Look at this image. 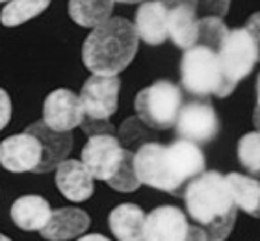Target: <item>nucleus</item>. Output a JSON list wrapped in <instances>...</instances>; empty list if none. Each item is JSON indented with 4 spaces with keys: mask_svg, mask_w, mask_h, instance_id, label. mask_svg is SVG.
<instances>
[{
    "mask_svg": "<svg viewBox=\"0 0 260 241\" xmlns=\"http://www.w3.org/2000/svg\"><path fill=\"white\" fill-rule=\"evenodd\" d=\"M80 126H82V130L89 135V137H91V135L114 134V126H112L110 121H95V119L84 117V121H82Z\"/></svg>",
    "mask_w": 260,
    "mask_h": 241,
    "instance_id": "27",
    "label": "nucleus"
},
{
    "mask_svg": "<svg viewBox=\"0 0 260 241\" xmlns=\"http://www.w3.org/2000/svg\"><path fill=\"white\" fill-rule=\"evenodd\" d=\"M136 33L147 45H162L169 38V10L160 0H147L136 10Z\"/></svg>",
    "mask_w": 260,
    "mask_h": 241,
    "instance_id": "13",
    "label": "nucleus"
},
{
    "mask_svg": "<svg viewBox=\"0 0 260 241\" xmlns=\"http://www.w3.org/2000/svg\"><path fill=\"white\" fill-rule=\"evenodd\" d=\"M182 106L180 87L168 80L154 82L141 89L134 98L136 117L152 130H168L175 126Z\"/></svg>",
    "mask_w": 260,
    "mask_h": 241,
    "instance_id": "5",
    "label": "nucleus"
},
{
    "mask_svg": "<svg viewBox=\"0 0 260 241\" xmlns=\"http://www.w3.org/2000/svg\"><path fill=\"white\" fill-rule=\"evenodd\" d=\"M233 195V200L236 208L245 212V214L258 217L260 212V178L256 175L247 177L240 173H229L225 175Z\"/></svg>",
    "mask_w": 260,
    "mask_h": 241,
    "instance_id": "20",
    "label": "nucleus"
},
{
    "mask_svg": "<svg viewBox=\"0 0 260 241\" xmlns=\"http://www.w3.org/2000/svg\"><path fill=\"white\" fill-rule=\"evenodd\" d=\"M56 186L65 198L84 202L95 193V178L78 160H65L56 169Z\"/></svg>",
    "mask_w": 260,
    "mask_h": 241,
    "instance_id": "15",
    "label": "nucleus"
},
{
    "mask_svg": "<svg viewBox=\"0 0 260 241\" xmlns=\"http://www.w3.org/2000/svg\"><path fill=\"white\" fill-rule=\"evenodd\" d=\"M0 2H11V0H0Z\"/></svg>",
    "mask_w": 260,
    "mask_h": 241,
    "instance_id": "37",
    "label": "nucleus"
},
{
    "mask_svg": "<svg viewBox=\"0 0 260 241\" xmlns=\"http://www.w3.org/2000/svg\"><path fill=\"white\" fill-rule=\"evenodd\" d=\"M43 160V145L30 132L0 141V165L10 173H36Z\"/></svg>",
    "mask_w": 260,
    "mask_h": 241,
    "instance_id": "9",
    "label": "nucleus"
},
{
    "mask_svg": "<svg viewBox=\"0 0 260 241\" xmlns=\"http://www.w3.org/2000/svg\"><path fill=\"white\" fill-rule=\"evenodd\" d=\"M184 202L188 215L205 230L206 241H225L233 232L238 208L225 175L205 171L193 178L184 189Z\"/></svg>",
    "mask_w": 260,
    "mask_h": 241,
    "instance_id": "2",
    "label": "nucleus"
},
{
    "mask_svg": "<svg viewBox=\"0 0 260 241\" xmlns=\"http://www.w3.org/2000/svg\"><path fill=\"white\" fill-rule=\"evenodd\" d=\"M256 108H260V73L256 76Z\"/></svg>",
    "mask_w": 260,
    "mask_h": 241,
    "instance_id": "33",
    "label": "nucleus"
},
{
    "mask_svg": "<svg viewBox=\"0 0 260 241\" xmlns=\"http://www.w3.org/2000/svg\"><path fill=\"white\" fill-rule=\"evenodd\" d=\"M91 219L80 208H58L52 210L49 223L39 234L49 241H69L82 237V234L89 228Z\"/></svg>",
    "mask_w": 260,
    "mask_h": 241,
    "instance_id": "17",
    "label": "nucleus"
},
{
    "mask_svg": "<svg viewBox=\"0 0 260 241\" xmlns=\"http://www.w3.org/2000/svg\"><path fill=\"white\" fill-rule=\"evenodd\" d=\"M169 10V38L179 48L197 47L201 39V19L197 11L182 2L166 4Z\"/></svg>",
    "mask_w": 260,
    "mask_h": 241,
    "instance_id": "16",
    "label": "nucleus"
},
{
    "mask_svg": "<svg viewBox=\"0 0 260 241\" xmlns=\"http://www.w3.org/2000/svg\"><path fill=\"white\" fill-rule=\"evenodd\" d=\"M253 124H255V128L260 132V108H255V113H253Z\"/></svg>",
    "mask_w": 260,
    "mask_h": 241,
    "instance_id": "32",
    "label": "nucleus"
},
{
    "mask_svg": "<svg viewBox=\"0 0 260 241\" xmlns=\"http://www.w3.org/2000/svg\"><path fill=\"white\" fill-rule=\"evenodd\" d=\"M147 215L136 204H119L108 215V226L117 241H145Z\"/></svg>",
    "mask_w": 260,
    "mask_h": 241,
    "instance_id": "19",
    "label": "nucleus"
},
{
    "mask_svg": "<svg viewBox=\"0 0 260 241\" xmlns=\"http://www.w3.org/2000/svg\"><path fill=\"white\" fill-rule=\"evenodd\" d=\"M49 4L50 0H11L0 11V22L8 28L19 26L43 13Z\"/></svg>",
    "mask_w": 260,
    "mask_h": 241,
    "instance_id": "22",
    "label": "nucleus"
},
{
    "mask_svg": "<svg viewBox=\"0 0 260 241\" xmlns=\"http://www.w3.org/2000/svg\"><path fill=\"white\" fill-rule=\"evenodd\" d=\"M114 0H69V17L82 28H97L112 19Z\"/></svg>",
    "mask_w": 260,
    "mask_h": 241,
    "instance_id": "21",
    "label": "nucleus"
},
{
    "mask_svg": "<svg viewBox=\"0 0 260 241\" xmlns=\"http://www.w3.org/2000/svg\"><path fill=\"white\" fill-rule=\"evenodd\" d=\"M26 132L34 134L43 145V160L36 173H50L63 163L73 149V134L71 132H54L41 121H36L26 128Z\"/></svg>",
    "mask_w": 260,
    "mask_h": 241,
    "instance_id": "14",
    "label": "nucleus"
},
{
    "mask_svg": "<svg viewBox=\"0 0 260 241\" xmlns=\"http://www.w3.org/2000/svg\"><path fill=\"white\" fill-rule=\"evenodd\" d=\"M177 135L191 143H206L217 134L216 110L208 102H188L182 106L177 119Z\"/></svg>",
    "mask_w": 260,
    "mask_h": 241,
    "instance_id": "10",
    "label": "nucleus"
},
{
    "mask_svg": "<svg viewBox=\"0 0 260 241\" xmlns=\"http://www.w3.org/2000/svg\"><path fill=\"white\" fill-rule=\"evenodd\" d=\"M11 119V100L10 95L0 87V130H4L8 126Z\"/></svg>",
    "mask_w": 260,
    "mask_h": 241,
    "instance_id": "28",
    "label": "nucleus"
},
{
    "mask_svg": "<svg viewBox=\"0 0 260 241\" xmlns=\"http://www.w3.org/2000/svg\"><path fill=\"white\" fill-rule=\"evenodd\" d=\"M245 30H247V32L253 36V39H255L256 48H258V59H260V11H256V13H253V15L249 17V21L245 24Z\"/></svg>",
    "mask_w": 260,
    "mask_h": 241,
    "instance_id": "29",
    "label": "nucleus"
},
{
    "mask_svg": "<svg viewBox=\"0 0 260 241\" xmlns=\"http://www.w3.org/2000/svg\"><path fill=\"white\" fill-rule=\"evenodd\" d=\"M121 80L117 76H97L93 75L82 86L80 102L87 119L95 121H110L117 112L119 104Z\"/></svg>",
    "mask_w": 260,
    "mask_h": 241,
    "instance_id": "8",
    "label": "nucleus"
},
{
    "mask_svg": "<svg viewBox=\"0 0 260 241\" xmlns=\"http://www.w3.org/2000/svg\"><path fill=\"white\" fill-rule=\"evenodd\" d=\"M130 149H125L114 134L91 135L82 149V163L95 180L108 182L117 175Z\"/></svg>",
    "mask_w": 260,
    "mask_h": 241,
    "instance_id": "7",
    "label": "nucleus"
},
{
    "mask_svg": "<svg viewBox=\"0 0 260 241\" xmlns=\"http://www.w3.org/2000/svg\"><path fill=\"white\" fill-rule=\"evenodd\" d=\"M160 2H164V4L182 2V4L193 8L201 19H205V17L223 19L229 13V8H231V0H160Z\"/></svg>",
    "mask_w": 260,
    "mask_h": 241,
    "instance_id": "25",
    "label": "nucleus"
},
{
    "mask_svg": "<svg viewBox=\"0 0 260 241\" xmlns=\"http://www.w3.org/2000/svg\"><path fill=\"white\" fill-rule=\"evenodd\" d=\"M180 84L193 96L216 95L225 98L234 91L223 75L217 52L205 45L184 50L180 59Z\"/></svg>",
    "mask_w": 260,
    "mask_h": 241,
    "instance_id": "4",
    "label": "nucleus"
},
{
    "mask_svg": "<svg viewBox=\"0 0 260 241\" xmlns=\"http://www.w3.org/2000/svg\"><path fill=\"white\" fill-rule=\"evenodd\" d=\"M149 137H151V135L145 132V124L141 123L138 117L126 119L125 123H123V126H121L119 141L125 145V149H128L130 145H134V143H140V147L149 143Z\"/></svg>",
    "mask_w": 260,
    "mask_h": 241,
    "instance_id": "26",
    "label": "nucleus"
},
{
    "mask_svg": "<svg viewBox=\"0 0 260 241\" xmlns=\"http://www.w3.org/2000/svg\"><path fill=\"white\" fill-rule=\"evenodd\" d=\"M256 177H258V178H260V173H256ZM258 217H260V212H258Z\"/></svg>",
    "mask_w": 260,
    "mask_h": 241,
    "instance_id": "36",
    "label": "nucleus"
},
{
    "mask_svg": "<svg viewBox=\"0 0 260 241\" xmlns=\"http://www.w3.org/2000/svg\"><path fill=\"white\" fill-rule=\"evenodd\" d=\"M11 221L15 223L21 230L26 232H41L45 225L49 223L52 210L47 198L39 195H24L19 197L11 204L10 210Z\"/></svg>",
    "mask_w": 260,
    "mask_h": 241,
    "instance_id": "18",
    "label": "nucleus"
},
{
    "mask_svg": "<svg viewBox=\"0 0 260 241\" xmlns=\"http://www.w3.org/2000/svg\"><path fill=\"white\" fill-rule=\"evenodd\" d=\"M86 117L80 96L71 89H54L43 102V123L54 132H71Z\"/></svg>",
    "mask_w": 260,
    "mask_h": 241,
    "instance_id": "11",
    "label": "nucleus"
},
{
    "mask_svg": "<svg viewBox=\"0 0 260 241\" xmlns=\"http://www.w3.org/2000/svg\"><path fill=\"white\" fill-rule=\"evenodd\" d=\"M138 33L134 22L112 17L93 28L82 47V61L97 76H117L125 71L138 52Z\"/></svg>",
    "mask_w": 260,
    "mask_h": 241,
    "instance_id": "3",
    "label": "nucleus"
},
{
    "mask_svg": "<svg viewBox=\"0 0 260 241\" xmlns=\"http://www.w3.org/2000/svg\"><path fill=\"white\" fill-rule=\"evenodd\" d=\"M78 241H110V239H108V237L101 236V234H89V236L78 237Z\"/></svg>",
    "mask_w": 260,
    "mask_h": 241,
    "instance_id": "31",
    "label": "nucleus"
},
{
    "mask_svg": "<svg viewBox=\"0 0 260 241\" xmlns=\"http://www.w3.org/2000/svg\"><path fill=\"white\" fill-rule=\"evenodd\" d=\"M112 189L115 191H121V193H132L136 189L140 188L141 184L136 177V171H134V150H128V154H126L125 161H123V165L121 169L117 171L112 180L106 182Z\"/></svg>",
    "mask_w": 260,
    "mask_h": 241,
    "instance_id": "24",
    "label": "nucleus"
},
{
    "mask_svg": "<svg viewBox=\"0 0 260 241\" xmlns=\"http://www.w3.org/2000/svg\"><path fill=\"white\" fill-rule=\"evenodd\" d=\"M186 241H206V234L203 228H199L197 225L190 226V232H188V237Z\"/></svg>",
    "mask_w": 260,
    "mask_h": 241,
    "instance_id": "30",
    "label": "nucleus"
},
{
    "mask_svg": "<svg viewBox=\"0 0 260 241\" xmlns=\"http://www.w3.org/2000/svg\"><path fill=\"white\" fill-rule=\"evenodd\" d=\"M238 160L251 173H260V132H249L238 141Z\"/></svg>",
    "mask_w": 260,
    "mask_h": 241,
    "instance_id": "23",
    "label": "nucleus"
},
{
    "mask_svg": "<svg viewBox=\"0 0 260 241\" xmlns=\"http://www.w3.org/2000/svg\"><path fill=\"white\" fill-rule=\"evenodd\" d=\"M0 241H11L8 236H4V234H0Z\"/></svg>",
    "mask_w": 260,
    "mask_h": 241,
    "instance_id": "35",
    "label": "nucleus"
},
{
    "mask_svg": "<svg viewBox=\"0 0 260 241\" xmlns=\"http://www.w3.org/2000/svg\"><path fill=\"white\" fill-rule=\"evenodd\" d=\"M134 171L140 184L179 193L205 173V156L197 143L186 140H177L171 145L149 141L134 150Z\"/></svg>",
    "mask_w": 260,
    "mask_h": 241,
    "instance_id": "1",
    "label": "nucleus"
},
{
    "mask_svg": "<svg viewBox=\"0 0 260 241\" xmlns=\"http://www.w3.org/2000/svg\"><path fill=\"white\" fill-rule=\"evenodd\" d=\"M216 52L221 63L223 75L233 89L242 78L251 75L255 63L258 61V48L255 39L245 28L229 30Z\"/></svg>",
    "mask_w": 260,
    "mask_h": 241,
    "instance_id": "6",
    "label": "nucleus"
},
{
    "mask_svg": "<svg viewBox=\"0 0 260 241\" xmlns=\"http://www.w3.org/2000/svg\"><path fill=\"white\" fill-rule=\"evenodd\" d=\"M188 217L177 206L154 208L145 219V241H186L190 232Z\"/></svg>",
    "mask_w": 260,
    "mask_h": 241,
    "instance_id": "12",
    "label": "nucleus"
},
{
    "mask_svg": "<svg viewBox=\"0 0 260 241\" xmlns=\"http://www.w3.org/2000/svg\"><path fill=\"white\" fill-rule=\"evenodd\" d=\"M114 2H123V4H138V2H147V0H114Z\"/></svg>",
    "mask_w": 260,
    "mask_h": 241,
    "instance_id": "34",
    "label": "nucleus"
}]
</instances>
